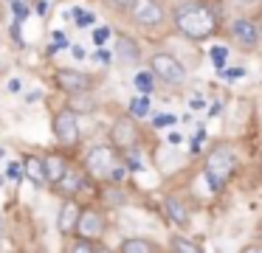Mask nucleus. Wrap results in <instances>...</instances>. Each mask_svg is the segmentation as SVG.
<instances>
[{"mask_svg": "<svg viewBox=\"0 0 262 253\" xmlns=\"http://www.w3.org/2000/svg\"><path fill=\"white\" fill-rule=\"evenodd\" d=\"M172 26L189 42H206L223 31V9L214 0H181L169 11Z\"/></svg>", "mask_w": 262, "mask_h": 253, "instance_id": "f257e3e1", "label": "nucleus"}, {"mask_svg": "<svg viewBox=\"0 0 262 253\" xmlns=\"http://www.w3.org/2000/svg\"><path fill=\"white\" fill-rule=\"evenodd\" d=\"M239 172V155L231 144H214L203 157V177L214 194H220Z\"/></svg>", "mask_w": 262, "mask_h": 253, "instance_id": "f03ea898", "label": "nucleus"}, {"mask_svg": "<svg viewBox=\"0 0 262 253\" xmlns=\"http://www.w3.org/2000/svg\"><path fill=\"white\" fill-rule=\"evenodd\" d=\"M149 71H152V76L158 79L161 84H166L169 90H183L189 82V73H186V67H183V62L178 59L175 54H169V51H155V54L149 56Z\"/></svg>", "mask_w": 262, "mask_h": 253, "instance_id": "7ed1b4c3", "label": "nucleus"}, {"mask_svg": "<svg viewBox=\"0 0 262 253\" xmlns=\"http://www.w3.org/2000/svg\"><path fill=\"white\" fill-rule=\"evenodd\" d=\"M228 42L239 51V54H256L262 48V37H259V20L251 14H239L226 26Z\"/></svg>", "mask_w": 262, "mask_h": 253, "instance_id": "20e7f679", "label": "nucleus"}, {"mask_svg": "<svg viewBox=\"0 0 262 253\" xmlns=\"http://www.w3.org/2000/svg\"><path fill=\"white\" fill-rule=\"evenodd\" d=\"M127 17L141 31H158L166 22V9L161 6V0H133Z\"/></svg>", "mask_w": 262, "mask_h": 253, "instance_id": "39448f33", "label": "nucleus"}, {"mask_svg": "<svg viewBox=\"0 0 262 253\" xmlns=\"http://www.w3.org/2000/svg\"><path fill=\"white\" fill-rule=\"evenodd\" d=\"M54 138H57L59 146H65V149H74L76 144H79L82 132H79V118H76V112L71 110V107H65V110H59L57 116H54Z\"/></svg>", "mask_w": 262, "mask_h": 253, "instance_id": "423d86ee", "label": "nucleus"}, {"mask_svg": "<svg viewBox=\"0 0 262 253\" xmlns=\"http://www.w3.org/2000/svg\"><path fill=\"white\" fill-rule=\"evenodd\" d=\"M119 166L116 163V149L110 144H96L88 149L85 155V169L93 174V177H110V172Z\"/></svg>", "mask_w": 262, "mask_h": 253, "instance_id": "0eeeda50", "label": "nucleus"}, {"mask_svg": "<svg viewBox=\"0 0 262 253\" xmlns=\"http://www.w3.org/2000/svg\"><path fill=\"white\" fill-rule=\"evenodd\" d=\"M107 231V219L99 208H82V217H79V225H76V239H85V242H96L104 236Z\"/></svg>", "mask_w": 262, "mask_h": 253, "instance_id": "6e6552de", "label": "nucleus"}, {"mask_svg": "<svg viewBox=\"0 0 262 253\" xmlns=\"http://www.w3.org/2000/svg\"><path fill=\"white\" fill-rule=\"evenodd\" d=\"M161 205H164L166 222H172L181 231L192 228V205H189L181 194H164V202H161Z\"/></svg>", "mask_w": 262, "mask_h": 253, "instance_id": "1a4fd4ad", "label": "nucleus"}, {"mask_svg": "<svg viewBox=\"0 0 262 253\" xmlns=\"http://www.w3.org/2000/svg\"><path fill=\"white\" fill-rule=\"evenodd\" d=\"M110 141H113V149H119V152H127V149H133V146H138V124H136V118L121 116L119 121L110 127Z\"/></svg>", "mask_w": 262, "mask_h": 253, "instance_id": "9d476101", "label": "nucleus"}, {"mask_svg": "<svg viewBox=\"0 0 262 253\" xmlns=\"http://www.w3.org/2000/svg\"><path fill=\"white\" fill-rule=\"evenodd\" d=\"M57 84L65 90L68 96H85L88 90L93 87V79L88 76V73H82V71H74V67H62V71H57Z\"/></svg>", "mask_w": 262, "mask_h": 253, "instance_id": "9b49d317", "label": "nucleus"}, {"mask_svg": "<svg viewBox=\"0 0 262 253\" xmlns=\"http://www.w3.org/2000/svg\"><path fill=\"white\" fill-rule=\"evenodd\" d=\"M79 217H82V208L74 197L59 205V214H57V231L62 236H76V225H79Z\"/></svg>", "mask_w": 262, "mask_h": 253, "instance_id": "f8f14e48", "label": "nucleus"}, {"mask_svg": "<svg viewBox=\"0 0 262 253\" xmlns=\"http://www.w3.org/2000/svg\"><path fill=\"white\" fill-rule=\"evenodd\" d=\"M116 59H119L121 65H138V62H141V45L133 37L121 34V37L116 39Z\"/></svg>", "mask_w": 262, "mask_h": 253, "instance_id": "ddd939ff", "label": "nucleus"}, {"mask_svg": "<svg viewBox=\"0 0 262 253\" xmlns=\"http://www.w3.org/2000/svg\"><path fill=\"white\" fill-rule=\"evenodd\" d=\"M42 163H46V183L51 186H59V180L65 177V172H68V160H65L59 152H48L46 157H42Z\"/></svg>", "mask_w": 262, "mask_h": 253, "instance_id": "4468645a", "label": "nucleus"}, {"mask_svg": "<svg viewBox=\"0 0 262 253\" xmlns=\"http://www.w3.org/2000/svg\"><path fill=\"white\" fill-rule=\"evenodd\" d=\"M119 253H164V247L149 236H127L121 239Z\"/></svg>", "mask_w": 262, "mask_h": 253, "instance_id": "2eb2a0df", "label": "nucleus"}, {"mask_svg": "<svg viewBox=\"0 0 262 253\" xmlns=\"http://www.w3.org/2000/svg\"><path fill=\"white\" fill-rule=\"evenodd\" d=\"M169 253H206V247L200 239H192L186 234H175L169 236Z\"/></svg>", "mask_w": 262, "mask_h": 253, "instance_id": "dca6fc26", "label": "nucleus"}, {"mask_svg": "<svg viewBox=\"0 0 262 253\" xmlns=\"http://www.w3.org/2000/svg\"><path fill=\"white\" fill-rule=\"evenodd\" d=\"M23 174H26V177H29L34 186H42V183H46V163H42V157L26 155V160H23Z\"/></svg>", "mask_w": 262, "mask_h": 253, "instance_id": "f3484780", "label": "nucleus"}, {"mask_svg": "<svg viewBox=\"0 0 262 253\" xmlns=\"http://www.w3.org/2000/svg\"><path fill=\"white\" fill-rule=\"evenodd\" d=\"M82 186H85V172H79V169H68L65 177L59 180V189H62L65 194H79Z\"/></svg>", "mask_w": 262, "mask_h": 253, "instance_id": "a211bd4d", "label": "nucleus"}, {"mask_svg": "<svg viewBox=\"0 0 262 253\" xmlns=\"http://www.w3.org/2000/svg\"><path fill=\"white\" fill-rule=\"evenodd\" d=\"M149 110H152V104H149V96H136V99L130 101V107H127V116L130 118H147Z\"/></svg>", "mask_w": 262, "mask_h": 253, "instance_id": "6ab92c4d", "label": "nucleus"}, {"mask_svg": "<svg viewBox=\"0 0 262 253\" xmlns=\"http://www.w3.org/2000/svg\"><path fill=\"white\" fill-rule=\"evenodd\" d=\"M133 84H136V90L141 96H149L155 90V84H158V79L152 76V71H138L136 79H133Z\"/></svg>", "mask_w": 262, "mask_h": 253, "instance_id": "aec40b11", "label": "nucleus"}, {"mask_svg": "<svg viewBox=\"0 0 262 253\" xmlns=\"http://www.w3.org/2000/svg\"><path fill=\"white\" fill-rule=\"evenodd\" d=\"M68 17H74L79 28H88V26H93V22H96V14H93V11H85V9H71V11H65V20H68Z\"/></svg>", "mask_w": 262, "mask_h": 253, "instance_id": "412c9836", "label": "nucleus"}, {"mask_svg": "<svg viewBox=\"0 0 262 253\" xmlns=\"http://www.w3.org/2000/svg\"><path fill=\"white\" fill-rule=\"evenodd\" d=\"M99 245L96 242H85V239H74V245H71L68 253H96Z\"/></svg>", "mask_w": 262, "mask_h": 253, "instance_id": "4be33fe9", "label": "nucleus"}, {"mask_svg": "<svg viewBox=\"0 0 262 253\" xmlns=\"http://www.w3.org/2000/svg\"><path fill=\"white\" fill-rule=\"evenodd\" d=\"M12 9H14V20L26 22V17H29V6H26L23 0H12Z\"/></svg>", "mask_w": 262, "mask_h": 253, "instance_id": "5701e85b", "label": "nucleus"}, {"mask_svg": "<svg viewBox=\"0 0 262 253\" xmlns=\"http://www.w3.org/2000/svg\"><path fill=\"white\" fill-rule=\"evenodd\" d=\"M209 56H211V62H214V65L223 71V65H226V56H228V51L217 45V48H211V51H209Z\"/></svg>", "mask_w": 262, "mask_h": 253, "instance_id": "b1692460", "label": "nucleus"}, {"mask_svg": "<svg viewBox=\"0 0 262 253\" xmlns=\"http://www.w3.org/2000/svg\"><path fill=\"white\" fill-rule=\"evenodd\" d=\"M104 3H107L113 11H119V14H127L130 6H133V0H104Z\"/></svg>", "mask_w": 262, "mask_h": 253, "instance_id": "393cba45", "label": "nucleus"}, {"mask_svg": "<svg viewBox=\"0 0 262 253\" xmlns=\"http://www.w3.org/2000/svg\"><path fill=\"white\" fill-rule=\"evenodd\" d=\"M237 9H243V11H256V9H262V0H231Z\"/></svg>", "mask_w": 262, "mask_h": 253, "instance_id": "a878e982", "label": "nucleus"}, {"mask_svg": "<svg viewBox=\"0 0 262 253\" xmlns=\"http://www.w3.org/2000/svg\"><path fill=\"white\" fill-rule=\"evenodd\" d=\"M110 39V28L107 26H102V28H96V31H93V42L96 45H104Z\"/></svg>", "mask_w": 262, "mask_h": 253, "instance_id": "bb28decb", "label": "nucleus"}, {"mask_svg": "<svg viewBox=\"0 0 262 253\" xmlns=\"http://www.w3.org/2000/svg\"><path fill=\"white\" fill-rule=\"evenodd\" d=\"M237 253H262V242L256 239V242H248V245H243Z\"/></svg>", "mask_w": 262, "mask_h": 253, "instance_id": "cd10ccee", "label": "nucleus"}, {"mask_svg": "<svg viewBox=\"0 0 262 253\" xmlns=\"http://www.w3.org/2000/svg\"><path fill=\"white\" fill-rule=\"evenodd\" d=\"M20 169H23L20 163H9V169H6V177H12V180H20V177H23V172H20Z\"/></svg>", "mask_w": 262, "mask_h": 253, "instance_id": "c85d7f7f", "label": "nucleus"}, {"mask_svg": "<svg viewBox=\"0 0 262 253\" xmlns=\"http://www.w3.org/2000/svg\"><path fill=\"white\" fill-rule=\"evenodd\" d=\"M155 127H166V124H175V116H155Z\"/></svg>", "mask_w": 262, "mask_h": 253, "instance_id": "c756f323", "label": "nucleus"}, {"mask_svg": "<svg viewBox=\"0 0 262 253\" xmlns=\"http://www.w3.org/2000/svg\"><path fill=\"white\" fill-rule=\"evenodd\" d=\"M51 37H54V51H57V48H62V45L68 42V39H65V34H62V31H54Z\"/></svg>", "mask_w": 262, "mask_h": 253, "instance_id": "7c9ffc66", "label": "nucleus"}, {"mask_svg": "<svg viewBox=\"0 0 262 253\" xmlns=\"http://www.w3.org/2000/svg\"><path fill=\"white\" fill-rule=\"evenodd\" d=\"M93 59H96V62H102V65H107V62L113 59V56H110L107 51H96V56H93Z\"/></svg>", "mask_w": 262, "mask_h": 253, "instance_id": "2f4dec72", "label": "nucleus"}, {"mask_svg": "<svg viewBox=\"0 0 262 253\" xmlns=\"http://www.w3.org/2000/svg\"><path fill=\"white\" fill-rule=\"evenodd\" d=\"M243 67H237V71H223V76H226V79H237V76H243Z\"/></svg>", "mask_w": 262, "mask_h": 253, "instance_id": "473e14b6", "label": "nucleus"}, {"mask_svg": "<svg viewBox=\"0 0 262 253\" xmlns=\"http://www.w3.org/2000/svg\"><path fill=\"white\" fill-rule=\"evenodd\" d=\"M37 11H40V17H46L48 14V0H40V3H37Z\"/></svg>", "mask_w": 262, "mask_h": 253, "instance_id": "72a5a7b5", "label": "nucleus"}, {"mask_svg": "<svg viewBox=\"0 0 262 253\" xmlns=\"http://www.w3.org/2000/svg\"><path fill=\"white\" fill-rule=\"evenodd\" d=\"M9 90H12V93H17V90H20V79H12V82H9Z\"/></svg>", "mask_w": 262, "mask_h": 253, "instance_id": "f704fd0d", "label": "nucleus"}, {"mask_svg": "<svg viewBox=\"0 0 262 253\" xmlns=\"http://www.w3.org/2000/svg\"><path fill=\"white\" fill-rule=\"evenodd\" d=\"M71 51H74V56H76V59H82V56H85V51H82L79 45H74V48H71Z\"/></svg>", "mask_w": 262, "mask_h": 253, "instance_id": "c9c22d12", "label": "nucleus"}, {"mask_svg": "<svg viewBox=\"0 0 262 253\" xmlns=\"http://www.w3.org/2000/svg\"><path fill=\"white\" fill-rule=\"evenodd\" d=\"M96 253H119V250H110V247H104V245H99V250Z\"/></svg>", "mask_w": 262, "mask_h": 253, "instance_id": "e433bc0d", "label": "nucleus"}, {"mask_svg": "<svg viewBox=\"0 0 262 253\" xmlns=\"http://www.w3.org/2000/svg\"><path fill=\"white\" fill-rule=\"evenodd\" d=\"M256 20H259V37H262V14H259V17H256Z\"/></svg>", "mask_w": 262, "mask_h": 253, "instance_id": "4c0bfd02", "label": "nucleus"}, {"mask_svg": "<svg viewBox=\"0 0 262 253\" xmlns=\"http://www.w3.org/2000/svg\"><path fill=\"white\" fill-rule=\"evenodd\" d=\"M256 234H259V242H262V222H259V231H256Z\"/></svg>", "mask_w": 262, "mask_h": 253, "instance_id": "58836bf2", "label": "nucleus"}]
</instances>
